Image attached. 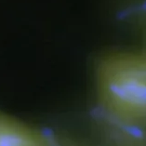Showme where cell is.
<instances>
[{"mask_svg": "<svg viewBox=\"0 0 146 146\" xmlns=\"http://www.w3.org/2000/svg\"><path fill=\"white\" fill-rule=\"evenodd\" d=\"M98 87L103 104L121 120L146 123V53L109 55L98 68Z\"/></svg>", "mask_w": 146, "mask_h": 146, "instance_id": "obj_1", "label": "cell"}, {"mask_svg": "<svg viewBox=\"0 0 146 146\" xmlns=\"http://www.w3.org/2000/svg\"><path fill=\"white\" fill-rule=\"evenodd\" d=\"M143 51H144V52H145V53H146V48H145V49H144V50H143Z\"/></svg>", "mask_w": 146, "mask_h": 146, "instance_id": "obj_4", "label": "cell"}, {"mask_svg": "<svg viewBox=\"0 0 146 146\" xmlns=\"http://www.w3.org/2000/svg\"><path fill=\"white\" fill-rule=\"evenodd\" d=\"M0 146H58L41 130L0 113Z\"/></svg>", "mask_w": 146, "mask_h": 146, "instance_id": "obj_2", "label": "cell"}, {"mask_svg": "<svg viewBox=\"0 0 146 146\" xmlns=\"http://www.w3.org/2000/svg\"><path fill=\"white\" fill-rule=\"evenodd\" d=\"M116 9L124 19L146 29V0H119Z\"/></svg>", "mask_w": 146, "mask_h": 146, "instance_id": "obj_3", "label": "cell"}]
</instances>
